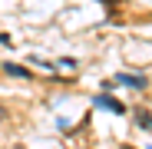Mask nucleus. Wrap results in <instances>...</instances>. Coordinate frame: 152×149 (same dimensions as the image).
<instances>
[{"label": "nucleus", "instance_id": "1", "mask_svg": "<svg viewBox=\"0 0 152 149\" xmlns=\"http://www.w3.org/2000/svg\"><path fill=\"white\" fill-rule=\"evenodd\" d=\"M93 103H96V106H103V109H113V113H126V106L119 103V99H113V96H109V90H106V93H99Z\"/></svg>", "mask_w": 152, "mask_h": 149}, {"label": "nucleus", "instance_id": "2", "mask_svg": "<svg viewBox=\"0 0 152 149\" xmlns=\"http://www.w3.org/2000/svg\"><path fill=\"white\" fill-rule=\"evenodd\" d=\"M119 83L132 90H145V76H132V73H119Z\"/></svg>", "mask_w": 152, "mask_h": 149}, {"label": "nucleus", "instance_id": "3", "mask_svg": "<svg viewBox=\"0 0 152 149\" xmlns=\"http://www.w3.org/2000/svg\"><path fill=\"white\" fill-rule=\"evenodd\" d=\"M4 73H10V76H30V70H23L17 63H4Z\"/></svg>", "mask_w": 152, "mask_h": 149}, {"label": "nucleus", "instance_id": "4", "mask_svg": "<svg viewBox=\"0 0 152 149\" xmlns=\"http://www.w3.org/2000/svg\"><path fill=\"white\" fill-rule=\"evenodd\" d=\"M136 119H139V126H142V129H149V133H152V116H149L145 109H136Z\"/></svg>", "mask_w": 152, "mask_h": 149}, {"label": "nucleus", "instance_id": "5", "mask_svg": "<svg viewBox=\"0 0 152 149\" xmlns=\"http://www.w3.org/2000/svg\"><path fill=\"white\" fill-rule=\"evenodd\" d=\"M0 119H7V113H4V106H0Z\"/></svg>", "mask_w": 152, "mask_h": 149}]
</instances>
